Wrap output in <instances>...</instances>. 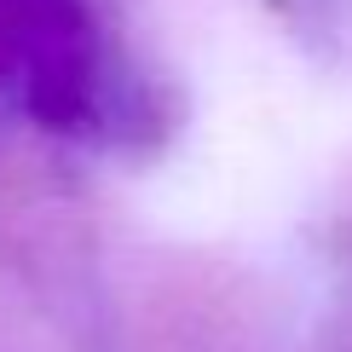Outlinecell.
Instances as JSON below:
<instances>
[{"label": "cell", "mask_w": 352, "mask_h": 352, "mask_svg": "<svg viewBox=\"0 0 352 352\" xmlns=\"http://www.w3.org/2000/svg\"><path fill=\"white\" fill-rule=\"evenodd\" d=\"M0 76L52 127L98 116V58L69 0H0Z\"/></svg>", "instance_id": "cell-1"}]
</instances>
